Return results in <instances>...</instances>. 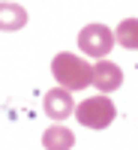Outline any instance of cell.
<instances>
[{"mask_svg":"<svg viewBox=\"0 0 138 150\" xmlns=\"http://www.w3.org/2000/svg\"><path fill=\"white\" fill-rule=\"evenodd\" d=\"M51 75L54 81L63 87V90H84V87H90L93 81V66L87 63L84 57L78 54H69V51H60L54 60H51Z\"/></svg>","mask_w":138,"mask_h":150,"instance_id":"6da1fadb","label":"cell"},{"mask_svg":"<svg viewBox=\"0 0 138 150\" xmlns=\"http://www.w3.org/2000/svg\"><path fill=\"white\" fill-rule=\"evenodd\" d=\"M45 114L51 117V120H66L69 114H75V99L69 90H63V87H54V90H48L45 93Z\"/></svg>","mask_w":138,"mask_h":150,"instance_id":"277c9868","label":"cell"},{"mask_svg":"<svg viewBox=\"0 0 138 150\" xmlns=\"http://www.w3.org/2000/svg\"><path fill=\"white\" fill-rule=\"evenodd\" d=\"M78 48H81V54L93 60H105L108 51L114 48V30L105 27V24H87L78 33Z\"/></svg>","mask_w":138,"mask_h":150,"instance_id":"3957f363","label":"cell"},{"mask_svg":"<svg viewBox=\"0 0 138 150\" xmlns=\"http://www.w3.org/2000/svg\"><path fill=\"white\" fill-rule=\"evenodd\" d=\"M72 144H75V135L66 129V126H48L45 129V135H42V147L45 150H72Z\"/></svg>","mask_w":138,"mask_h":150,"instance_id":"8992f818","label":"cell"},{"mask_svg":"<svg viewBox=\"0 0 138 150\" xmlns=\"http://www.w3.org/2000/svg\"><path fill=\"white\" fill-rule=\"evenodd\" d=\"M114 42L129 48V51H138V18H123L114 30Z\"/></svg>","mask_w":138,"mask_h":150,"instance_id":"ba28073f","label":"cell"},{"mask_svg":"<svg viewBox=\"0 0 138 150\" xmlns=\"http://www.w3.org/2000/svg\"><path fill=\"white\" fill-rule=\"evenodd\" d=\"M27 24V12L18 3H0V30H21Z\"/></svg>","mask_w":138,"mask_h":150,"instance_id":"52a82bcc","label":"cell"},{"mask_svg":"<svg viewBox=\"0 0 138 150\" xmlns=\"http://www.w3.org/2000/svg\"><path fill=\"white\" fill-rule=\"evenodd\" d=\"M114 114H117V108L114 102L102 93V96H90V99H84V102L75 105V117H78L81 126L87 129H105L114 123Z\"/></svg>","mask_w":138,"mask_h":150,"instance_id":"7a4b0ae2","label":"cell"},{"mask_svg":"<svg viewBox=\"0 0 138 150\" xmlns=\"http://www.w3.org/2000/svg\"><path fill=\"white\" fill-rule=\"evenodd\" d=\"M99 93H111V90H117V87L123 84V72L117 63H111V60H99V63L93 66V81H90Z\"/></svg>","mask_w":138,"mask_h":150,"instance_id":"5b68a950","label":"cell"}]
</instances>
